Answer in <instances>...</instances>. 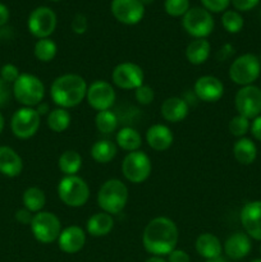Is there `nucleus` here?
Masks as SVG:
<instances>
[{
	"label": "nucleus",
	"mask_w": 261,
	"mask_h": 262,
	"mask_svg": "<svg viewBox=\"0 0 261 262\" xmlns=\"http://www.w3.org/2000/svg\"><path fill=\"white\" fill-rule=\"evenodd\" d=\"M179 232L176 223L166 216H156L143 229L142 245L153 256H168L176 250Z\"/></svg>",
	"instance_id": "f257e3e1"
},
{
	"label": "nucleus",
	"mask_w": 261,
	"mask_h": 262,
	"mask_svg": "<svg viewBox=\"0 0 261 262\" xmlns=\"http://www.w3.org/2000/svg\"><path fill=\"white\" fill-rule=\"evenodd\" d=\"M89 84L86 79L76 73H66L56 77L50 86L51 101L56 107L72 109L86 100Z\"/></svg>",
	"instance_id": "f03ea898"
},
{
	"label": "nucleus",
	"mask_w": 261,
	"mask_h": 262,
	"mask_svg": "<svg viewBox=\"0 0 261 262\" xmlns=\"http://www.w3.org/2000/svg\"><path fill=\"white\" fill-rule=\"evenodd\" d=\"M129 192L125 183L120 179L112 178L107 179L100 187L97 192V205L101 211L107 212L110 215H118L127 206Z\"/></svg>",
	"instance_id": "7ed1b4c3"
},
{
	"label": "nucleus",
	"mask_w": 261,
	"mask_h": 262,
	"mask_svg": "<svg viewBox=\"0 0 261 262\" xmlns=\"http://www.w3.org/2000/svg\"><path fill=\"white\" fill-rule=\"evenodd\" d=\"M12 90L14 99L26 107H36L45 99V84L35 74L20 73Z\"/></svg>",
	"instance_id": "20e7f679"
},
{
	"label": "nucleus",
	"mask_w": 261,
	"mask_h": 262,
	"mask_svg": "<svg viewBox=\"0 0 261 262\" xmlns=\"http://www.w3.org/2000/svg\"><path fill=\"white\" fill-rule=\"evenodd\" d=\"M58 197L66 206L82 207L90 199V187L79 176H64L58 183Z\"/></svg>",
	"instance_id": "39448f33"
},
{
	"label": "nucleus",
	"mask_w": 261,
	"mask_h": 262,
	"mask_svg": "<svg viewBox=\"0 0 261 262\" xmlns=\"http://www.w3.org/2000/svg\"><path fill=\"white\" fill-rule=\"evenodd\" d=\"M228 74L230 81L238 86L253 84L261 74L260 59L255 54H242L232 61Z\"/></svg>",
	"instance_id": "423d86ee"
},
{
	"label": "nucleus",
	"mask_w": 261,
	"mask_h": 262,
	"mask_svg": "<svg viewBox=\"0 0 261 262\" xmlns=\"http://www.w3.org/2000/svg\"><path fill=\"white\" fill-rule=\"evenodd\" d=\"M153 171V163L143 151L128 152L122 161L123 177L132 184H141L147 181Z\"/></svg>",
	"instance_id": "0eeeda50"
},
{
	"label": "nucleus",
	"mask_w": 261,
	"mask_h": 262,
	"mask_svg": "<svg viewBox=\"0 0 261 262\" xmlns=\"http://www.w3.org/2000/svg\"><path fill=\"white\" fill-rule=\"evenodd\" d=\"M31 232L36 241L44 245L58 241L61 233V222L54 212L40 211L33 215L30 224Z\"/></svg>",
	"instance_id": "6e6552de"
},
{
	"label": "nucleus",
	"mask_w": 261,
	"mask_h": 262,
	"mask_svg": "<svg viewBox=\"0 0 261 262\" xmlns=\"http://www.w3.org/2000/svg\"><path fill=\"white\" fill-rule=\"evenodd\" d=\"M182 26L192 37L206 38L214 31L215 22L209 10L202 7H193L182 17Z\"/></svg>",
	"instance_id": "1a4fd4ad"
},
{
	"label": "nucleus",
	"mask_w": 261,
	"mask_h": 262,
	"mask_svg": "<svg viewBox=\"0 0 261 262\" xmlns=\"http://www.w3.org/2000/svg\"><path fill=\"white\" fill-rule=\"evenodd\" d=\"M41 125V117L35 107L22 106L15 110L10 119V129L19 140H28L38 132Z\"/></svg>",
	"instance_id": "9d476101"
},
{
	"label": "nucleus",
	"mask_w": 261,
	"mask_h": 262,
	"mask_svg": "<svg viewBox=\"0 0 261 262\" xmlns=\"http://www.w3.org/2000/svg\"><path fill=\"white\" fill-rule=\"evenodd\" d=\"M56 25L58 18L55 12L49 7H38L33 9L27 20L28 31L37 40L50 37L55 31Z\"/></svg>",
	"instance_id": "9b49d317"
},
{
	"label": "nucleus",
	"mask_w": 261,
	"mask_h": 262,
	"mask_svg": "<svg viewBox=\"0 0 261 262\" xmlns=\"http://www.w3.org/2000/svg\"><path fill=\"white\" fill-rule=\"evenodd\" d=\"M112 81L118 89L129 91L142 86L145 81L143 69L133 61H123L114 67L112 73Z\"/></svg>",
	"instance_id": "f8f14e48"
},
{
	"label": "nucleus",
	"mask_w": 261,
	"mask_h": 262,
	"mask_svg": "<svg viewBox=\"0 0 261 262\" xmlns=\"http://www.w3.org/2000/svg\"><path fill=\"white\" fill-rule=\"evenodd\" d=\"M234 106L238 114L250 120L261 115V89L255 84L241 87L235 94Z\"/></svg>",
	"instance_id": "ddd939ff"
},
{
	"label": "nucleus",
	"mask_w": 261,
	"mask_h": 262,
	"mask_svg": "<svg viewBox=\"0 0 261 262\" xmlns=\"http://www.w3.org/2000/svg\"><path fill=\"white\" fill-rule=\"evenodd\" d=\"M117 100V94L112 84L105 79H96L89 84L86 101L96 112L110 110Z\"/></svg>",
	"instance_id": "4468645a"
},
{
	"label": "nucleus",
	"mask_w": 261,
	"mask_h": 262,
	"mask_svg": "<svg viewBox=\"0 0 261 262\" xmlns=\"http://www.w3.org/2000/svg\"><path fill=\"white\" fill-rule=\"evenodd\" d=\"M110 10L118 22L127 26L137 25L145 15V5L141 0H113Z\"/></svg>",
	"instance_id": "2eb2a0df"
},
{
	"label": "nucleus",
	"mask_w": 261,
	"mask_h": 262,
	"mask_svg": "<svg viewBox=\"0 0 261 262\" xmlns=\"http://www.w3.org/2000/svg\"><path fill=\"white\" fill-rule=\"evenodd\" d=\"M193 94L196 95L197 100L202 102H216L224 95V84L217 77L201 76L196 79L193 84Z\"/></svg>",
	"instance_id": "dca6fc26"
},
{
	"label": "nucleus",
	"mask_w": 261,
	"mask_h": 262,
	"mask_svg": "<svg viewBox=\"0 0 261 262\" xmlns=\"http://www.w3.org/2000/svg\"><path fill=\"white\" fill-rule=\"evenodd\" d=\"M241 224L251 239L261 242V200L245 204L241 210Z\"/></svg>",
	"instance_id": "f3484780"
},
{
	"label": "nucleus",
	"mask_w": 261,
	"mask_h": 262,
	"mask_svg": "<svg viewBox=\"0 0 261 262\" xmlns=\"http://www.w3.org/2000/svg\"><path fill=\"white\" fill-rule=\"evenodd\" d=\"M86 245V232L78 225H69L61 230L58 238V246L64 253L79 252Z\"/></svg>",
	"instance_id": "a211bd4d"
},
{
	"label": "nucleus",
	"mask_w": 261,
	"mask_h": 262,
	"mask_svg": "<svg viewBox=\"0 0 261 262\" xmlns=\"http://www.w3.org/2000/svg\"><path fill=\"white\" fill-rule=\"evenodd\" d=\"M146 142L148 147L158 152L169 150L174 142V135L165 124H154L146 130Z\"/></svg>",
	"instance_id": "6ab92c4d"
},
{
	"label": "nucleus",
	"mask_w": 261,
	"mask_h": 262,
	"mask_svg": "<svg viewBox=\"0 0 261 262\" xmlns=\"http://www.w3.org/2000/svg\"><path fill=\"white\" fill-rule=\"evenodd\" d=\"M252 248V242L251 238L246 234L245 232L233 233L232 235L227 238V241L223 245L224 253L230 258V260H242L248 253L251 252Z\"/></svg>",
	"instance_id": "aec40b11"
},
{
	"label": "nucleus",
	"mask_w": 261,
	"mask_h": 262,
	"mask_svg": "<svg viewBox=\"0 0 261 262\" xmlns=\"http://www.w3.org/2000/svg\"><path fill=\"white\" fill-rule=\"evenodd\" d=\"M189 113V105L183 97L171 96L163 101L160 106V114L164 120L169 123H179L187 118Z\"/></svg>",
	"instance_id": "412c9836"
},
{
	"label": "nucleus",
	"mask_w": 261,
	"mask_h": 262,
	"mask_svg": "<svg viewBox=\"0 0 261 262\" xmlns=\"http://www.w3.org/2000/svg\"><path fill=\"white\" fill-rule=\"evenodd\" d=\"M23 170V160L15 150L9 146H0V174L8 178H15Z\"/></svg>",
	"instance_id": "4be33fe9"
},
{
	"label": "nucleus",
	"mask_w": 261,
	"mask_h": 262,
	"mask_svg": "<svg viewBox=\"0 0 261 262\" xmlns=\"http://www.w3.org/2000/svg\"><path fill=\"white\" fill-rule=\"evenodd\" d=\"M113 228H114V217L104 211L95 212L86 223V232L95 238L106 237L107 234H110Z\"/></svg>",
	"instance_id": "5701e85b"
},
{
	"label": "nucleus",
	"mask_w": 261,
	"mask_h": 262,
	"mask_svg": "<svg viewBox=\"0 0 261 262\" xmlns=\"http://www.w3.org/2000/svg\"><path fill=\"white\" fill-rule=\"evenodd\" d=\"M194 247H196L197 253L206 260L219 257L223 252L222 242L216 235L211 234V233L200 234L197 237L196 243H194Z\"/></svg>",
	"instance_id": "b1692460"
},
{
	"label": "nucleus",
	"mask_w": 261,
	"mask_h": 262,
	"mask_svg": "<svg viewBox=\"0 0 261 262\" xmlns=\"http://www.w3.org/2000/svg\"><path fill=\"white\" fill-rule=\"evenodd\" d=\"M211 54V45L206 38H194L187 45L186 58L192 66H202Z\"/></svg>",
	"instance_id": "393cba45"
},
{
	"label": "nucleus",
	"mask_w": 261,
	"mask_h": 262,
	"mask_svg": "<svg viewBox=\"0 0 261 262\" xmlns=\"http://www.w3.org/2000/svg\"><path fill=\"white\" fill-rule=\"evenodd\" d=\"M233 156L242 165H251L257 158V146L251 138H238L233 145Z\"/></svg>",
	"instance_id": "a878e982"
},
{
	"label": "nucleus",
	"mask_w": 261,
	"mask_h": 262,
	"mask_svg": "<svg viewBox=\"0 0 261 262\" xmlns=\"http://www.w3.org/2000/svg\"><path fill=\"white\" fill-rule=\"evenodd\" d=\"M115 142H117L118 147H120L122 150L127 151V152H133V151H138L141 148L142 137H141L140 132L133 127H123L117 132Z\"/></svg>",
	"instance_id": "bb28decb"
},
{
	"label": "nucleus",
	"mask_w": 261,
	"mask_h": 262,
	"mask_svg": "<svg viewBox=\"0 0 261 262\" xmlns=\"http://www.w3.org/2000/svg\"><path fill=\"white\" fill-rule=\"evenodd\" d=\"M91 158L99 164H109L118 154L117 143L110 140H99L91 146Z\"/></svg>",
	"instance_id": "cd10ccee"
},
{
	"label": "nucleus",
	"mask_w": 261,
	"mask_h": 262,
	"mask_svg": "<svg viewBox=\"0 0 261 262\" xmlns=\"http://www.w3.org/2000/svg\"><path fill=\"white\" fill-rule=\"evenodd\" d=\"M58 168L64 176H77L82 168V156L76 150H67L58 159Z\"/></svg>",
	"instance_id": "c85d7f7f"
},
{
	"label": "nucleus",
	"mask_w": 261,
	"mask_h": 262,
	"mask_svg": "<svg viewBox=\"0 0 261 262\" xmlns=\"http://www.w3.org/2000/svg\"><path fill=\"white\" fill-rule=\"evenodd\" d=\"M23 206L32 214L42 211L46 205V194L38 187H28L22 196Z\"/></svg>",
	"instance_id": "c756f323"
},
{
	"label": "nucleus",
	"mask_w": 261,
	"mask_h": 262,
	"mask_svg": "<svg viewBox=\"0 0 261 262\" xmlns=\"http://www.w3.org/2000/svg\"><path fill=\"white\" fill-rule=\"evenodd\" d=\"M71 122V113L67 109H63V107H55L46 117V124L55 133H61L68 129Z\"/></svg>",
	"instance_id": "7c9ffc66"
},
{
	"label": "nucleus",
	"mask_w": 261,
	"mask_h": 262,
	"mask_svg": "<svg viewBox=\"0 0 261 262\" xmlns=\"http://www.w3.org/2000/svg\"><path fill=\"white\" fill-rule=\"evenodd\" d=\"M58 54V45L50 37L40 38L33 46V55L41 63H50Z\"/></svg>",
	"instance_id": "2f4dec72"
},
{
	"label": "nucleus",
	"mask_w": 261,
	"mask_h": 262,
	"mask_svg": "<svg viewBox=\"0 0 261 262\" xmlns=\"http://www.w3.org/2000/svg\"><path fill=\"white\" fill-rule=\"evenodd\" d=\"M95 125L101 135H112L118 129L119 119L112 110H102L95 115Z\"/></svg>",
	"instance_id": "473e14b6"
},
{
	"label": "nucleus",
	"mask_w": 261,
	"mask_h": 262,
	"mask_svg": "<svg viewBox=\"0 0 261 262\" xmlns=\"http://www.w3.org/2000/svg\"><path fill=\"white\" fill-rule=\"evenodd\" d=\"M222 25L229 33H238L242 31L245 20L237 10H225L222 15Z\"/></svg>",
	"instance_id": "72a5a7b5"
},
{
	"label": "nucleus",
	"mask_w": 261,
	"mask_h": 262,
	"mask_svg": "<svg viewBox=\"0 0 261 262\" xmlns=\"http://www.w3.org/2000/svg\"><path fill=\"white\" fill-rule=\"evenodd\" d=\"M251 122L247 118L242 117V115L237 114L235 117H233L229 120V124H228V129H229L230 135L234 136L237 138L246 137L248 132H250Z\"/></svg>",
	"instance_id": "f704fd0d"
},
{
	"label": "nucleus",
	"mask_w": 261,
	"mask_h": 262,
	"mask_svg": "<svg viewBox=\"0 0 261 262\" xmlns=\"http://www.w3.org/2000/svg\"><path fill=\"white\" fill-rule=\"evenodd\" d=\"M164 8L170 17H183L189 10V0H165Z\"/></svg>",
	"instance_id": "c9c22d12"
},
{
	"label": "nucleus",
	"mask_w": 261,
	"mask_h": 262,
	"mask_svg": "<svg viewBox=\"0 0 261 262\" xmlns=\"http://www.w3.org/2000/svg\"><path fill=\"white\" fill-rule=\"evenodd\" d=\"M135 99L140 105H150L155 99V91L153 87L143 83L142 86L135 90Z\"/></svg>",
	"instance_id": "e433bc0d"
},
{
	"label": "nucleus",
	"mask_w": 261,
	"mask_h": 262,
	"mask_svg": "<svg viewBox=\"0 0 261 262\" xmlns=\"http://www.w3.org/2000/svg\"><path fill=\"white\" fill-rule=\"evenodd\" d=\"M19 76H20L19 69H18L17 66H14V64L12 63L4 64V66L2 67V69H0V78L9 84L14 83Z\"/></svg>",
	"instance_id": "4c0bfd02"
},
{
	"label": "nucleus",
	"mask_w": 261,
	"mask_h": 262,
	"mask_svg": "<svg viewBox=\"0 0 261 262\" xmlns=\"http://www.w3.org/2000/svg\"><path fill=\"white\" fill-rule=\"evenodd\" d=\"M202 8L209 10L210 13H222L229 7L230 0H201Z\"/></svg>",
	"instance_id": "58836bf2"
},
{
	"label": "nucleus",
	"mask_w": 261,
	"mask_h": 262,
	"mask_svg": "<svg viewBox=\"0 0 261 262\" xmlns=\"http://www.w3.org/2000/svg\"><path fill=\"white\" fill-rule=\"evenodd\" d=\"M71 28L76 35H83L86 33L87 28H89V20H87V17L82 13H77L73 17L71 23Z\"/></svg>",
	"instance_id": "ea45409f"
},
{
	"label": "nucleus",
	"mask_w": 261,
	"mask_h": 262,
	"mask_svg": "<svg viewBox=\"0 0 261 262\" xmlns=\"http://www.w3.org/2000/svg\"><path fill=\"white\" fill-rule=\"evenodd\" d=\"M13 96V90L9 83L0 78V107H4L9 104Z\"/></svg>",
	"instance_id": "a19ab883"
},
{
	"label": "nucleus",
	"mask_w": 261,
	"mask_h": 262,
	"mask_svg": "<svg viewBox=\"0 0 261 262\" xmlns=\"http://www.w3.org/2000/svg\"><path fill=\"white\" fill-rule=\"evenodd\" d=\"M260 0H230L237 12H248L258 4Z\"/></svg>",
	"instance_id": "79ce46f5"
},
{
	"label": "nucleus",
	"mask_w": 261,
	"mask_h": 262,
	"mask_svg": "<svg viewBox=\"0 0 261 262\" xmlns=\"http://www.w3.org/2000/svg\"><path fill=\"white\" fill-rule=\"evenodd\" d=\"M33 215H35V214H32V212L28 211L27 209H25V207H23V209H19V210H17V211H15L14 217H15V220L19 223V224L30 225L31 222H32Z\"/></svg>",
	"instance_id": "37998d69"
},
{
	"label": "nucleus",
	"mask_w": 261,
	"mask_h": 262,
	"mask_svg": "<svg viewBox=\"0 0 261 262\" xmlns=\"http://www.w3.org/2000/svg\"><path fill=\"white\" fill-rule=\"evenodd\" d=\"M168 262H191V257L186 251L176 248L168 255Z\"/></svg>",
	"instance_id": "c03bdc74"
},
{
	"label": "nucleus",
	"mask_w": 261,
	"mask_h": 262,
	"mask_svg": "<svg viewBox=\"0 0 261 262\" xmlns=\"http://www.w3.org/2000/svg\"><path fill=\"white\" fill-rule=\"evenodd\" d=\"M233 54H234V48H233V45H230V43H224V45L217 50L216 59L219 61H225L228 60V59L232 58Z\"/></svg>",
	"instance_id": "a18cd8bd"
},
{
	"label": "nucleus",
	"mask_w": 261,
	"mask_h": 262,
	"mask_svg": "<svg viewBox=\"0 0 261 262\" xmlns=\"http://www.w3.org/2000/svg\"><path fill=\"white\" fill-rule=\"evenodd\" d=\"M250 132L256 141L261 142V115H258V117H256L255 119H252V122H251Z\"/></svg>",
	"instance_id": "49530a36"
},
{
	"label": "nucleus",
	"mask_w": 261,
	"mask_h": 262,
	"mask_svg": "<svg viewBox=\"0 0 261 262\" xmlns=\"http://www.w3.org/2000/svg\"><path fill=\"white\" fill-rule=\"evenodd\" d=\"M9 9L0 3V27L7 25L8 20H9Z\"/></svg>",
	"instance_id": "de8ad7c7"
},
{
	"label": "nucleus",
	"mask_w": 261,
	"mask_h": 262,
	"mask_svg": "<svg viewBox=\"0 0 261 262\" xmlns=\"http://www.w3.org/2000/svg\"><path fill=\"white\" fill-rule=\"evenodd\" d=\"M35 109H36V112L38 113V115H40V117H44V115H45V117H48L49 113L51 112L50 106H49L48 102H45V101H42L41 104H38Z\"/></svg>",
	"instance_id": "09e8293b"
},
{
	"label": "nucleus",
	"mask_w": 261,
	"mask_h": 262,
	"mask_svg": "<svg viewBox=\"0 0 261 262\" xmlns=\"http://www.w3.org/2000/svg\"><path fill=\"white\" fill-rule=\"evenodd\" d=\"M145 262H168V261L164 260V258L160 257V256H151V257L147 258Z\"/></svg>",
	"instance_id": "8fccbe9b"
},
{
	"label": "nucleus",
	"mask_w": 261,
	"mask_h": 262,
	"mask_svg": "<svg viewBox=\"0 0 261 262\" xmlns=\"http://www.w3.org/2000/svg\"><path fill=\"white\" fill-rule=\"evenodd\" d=\"M206 262H228L223 256H219V257L210 258V260H206Z\"/></svg>",
	"instance_id": "3c124183"
},
{
	"label": "nucleus",
	"mask_w": 261,
	"mask_h": 262,
	"mask_svg": "<svg viewBox=\"0 0 261 262\" xmlns=\"http://www.w3.org/2000/svg\"><path fill=\"white\" fill-rule=\"evenodd\" d=\"M4 125H5L4 117H3V114H2V113H0V135H2L3 129H4Z\"/></svg>",
	"instance_id": "603ef678"
},
{
	"label": "nucleus",
	"mask_w": 261,
	"mask_h": 262,
	"mask_svg": "<svg viewBox=\"0 0 261 262\" xmlns=\"http://www.w3.org/2000/svg\"><path fill=\"white\" fill-rule=\"evenodd\" d=\"M141 3H142L143 5H148L151 4V3H154V0H141Z\"/></svg>",
	"instance_id": "864d4df0"
},
{
	"label": "nucleus",
	"mask_w": 261,
	"mask_h": 262,
	"mask_svg": "<svg viewBox=\"0 0 261 262\" xmlns=\"http://www.w3.org/2000/svg\"><path fill=\"white\" fill-rule=\"evenodd\" d=\"M251 262H261V258H256V260H252Z\"/></svg>",
	"instance_id": "5fc2aeb1"
},
{
	"label": "nucleus",
	"mask_w": 261,
	"mask_h": 262,
	"mask_svg": "<svg viewBox=\"0 0 261 262\" xmlns=\"http://www.w3.org/2000/svg\"><path fill=\"white\" fill-rule=\"evenodd\" d=\"M50 2H59V0H50Z\"/></svg>",
	"instance_id": "6e6d98bb"
},
{
	"label": "nucleus",
	"mask_w": 261,
	"mask_h": 262,
	"mask_svg": "<svg viewBox=\"0 0 261 262\" xmlns=\"http://www.w3.org/2000/svg\"><path fill=\"white\" fill-rule=\"evenodd\" d=\"M258 59H260V63H261V55H260V58H258Z\"/></svg>",
	"instance_id": "4d7b16f0"
},
{
	"label": "nucleus",
	"mask_w": 261,
	"mask_h": 262,
	"mask_svg": "<svg viewBox=\"0 0 261 262\" xmlns=\"http://www.w3.org/2000/svg\"><path fill=\"white\" fill-rule=\"evenodd\" d=\"M260 253H261V245H260Z\"/></svg>",
	"instance_id": "13d9d810"
}]
</instances>
